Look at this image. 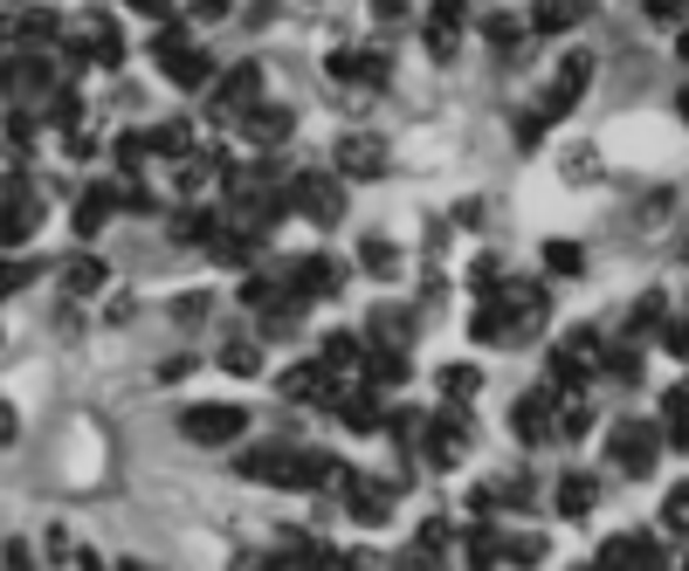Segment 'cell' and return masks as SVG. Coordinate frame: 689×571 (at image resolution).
Masks as SVG:
<instances>
[{
  "mask_svg": "<svg viewBox=\"0 0 689 571\" xmlns=\"http://www.w3.org/2000/svg\"><path fill=\"white\" fill-rule=\"evenodd\" d=\"M586 76H593V56H586V48H573V56L552 69V97H545V111H538V117H566L573 103L586 97Z\"/></svg>",
  "mask_w": 689,
  "mask_h": 571,
  "instance_id": "obj_4",
  "label": "cell"
},
{
  "mask_svg": "<svg viewBox=\"0 0 689 571\" xmlns=\"http://www.w3.org/2000/svg\"><path fill=\"white\" fill-rule=\"evenodd\" d=\"M14 434H21V421H14L8 406H0V440H14Z\"/></svg>",
  "mask_w": 689,
  "mask_h": 571,
  "instance_id": "obj_37",
  "label": "cell"
},
{
  "mask_svg": "<svg viewBox=\"0 0 689 571\" xmlns=\"http://www.w3.org/2000/svg\"><path fill=\"white\" fill-rule=\"evenodd\" d=\"M35 221H42V193L29 187V179H14V193H8V206H0V242H29L35 235Z\"/></svg>",
  "mask_w": 689,
  "mask_h": 571,
  "instance_id": "obj_7",
  "label": "cell"
},
{
  "mask_svg": "<svg viewBox=\"0 0 689 571\" xmlns=\"http://www.w3.org/2000/svg\"><path fill=\"white\" fill-rule=\"evenodd\" d=\"M359 358H366L359 331H331V337H324V358H318V366H324V372H338V366H359Z\"/></svg>",
  "mask_w": 689,
  "mask_h": 571,
  "instance_id": "obj_14",
  "label": "cell"
},
{
  "mask_svg": "<svg viewBox=\"0 0 689 571\" xmlns=\"http://www.w3.org/2000/svg\"><path fill=\"white\" fill-rule=\"evenodd\" d=\"M21 282H29V269H21V262H0V296L21 290Z\"/></svg>",
  "mask_w": 689,
  "mask_h": 571,
  "instance_id": "obj_34",
  "label": "cell"
},
{
  "mask_svg": "<svg viewBox=\"0 0 689 571\" xmlns=\"http://www.w3.org/2000/svg\"><path fill=\"white\" fill-rule=\"evenodd\" d=\"M118 200H124V193H111V187H90L84 200H76V235H84V242H90V235H97V227H104V221H111V206H118Z\"/></svg>",
  "mask_w": 689,
  "mask_h": 571,
  "instance_id": "obj_12",
  "label": "cell"
},
{
  "mask_svg": "<svg viewBox=\"0 0 689 571\" xmlns=\"http://www.w3.org/2000/svg\"><path fill=\"white\" fill-rule=\"evenodd\" d=\"M173 317H187V324H193V317H208V296H200V290L180 296V303H173Z\"/></svg>",
  "mask_w": 689,
  "mask_h": 571,
  "instance_id": "obj_31",
  "label": "cell"
},
{
  "mask_svg": "<svg viewBox=\"0 0 689 571\" xmlns=\"http://www.w3.org/2000/svg\"><path fill=\"white\" fill-rule=\"evenodd\" d=\"M145 159V138H118V166H138Z\"/></svg>",
  "mask_w": 689,
  "mask_h": 571,
  "instance_id": "obj_35",
  "label": "cell"
},
{
  "mask_svg": "<svg viewBox=\"0 0 689 571\" xmlns=\"http://www.w3.org/2000/svg\"><path fill=\"white\" fill-rule=\"evenodd\" d=\"M242 475L248 482H284V489H318V482H338V461L318 455V448H284V440H263V448L242 455Z\"/></svg>",
  "mask_w": 689,
  "mask_h": 571,
  "instance_id": "obj_1",
  "label": "cell"
},
{
  "mask_svg": "<svg viewBox=\"0 0 689 571\" xmlns=\"http://www.w3.org/2000/svg\"><path fill=\"white\" fill-rule=\"evenodd\" d=\"M579 8H586V0H538V8H531V29H545V35H566Z\"/></svg>",
  "mask_w": 689,
  "mask_h": 571,
  "instance_id": "obj_15",
  "label": "cell"
},
{
  "mask_svg": "<svg viewBox=\"0 0 689 571\" xmlns=\"http://www.w3.org/2000/svg\"><path fill=\"white\" fill-rule=\"evenodd\" d=\"M242 138L248 145H284L290 138V111L284 103H248L242 111Z\"/></svg>",
  "mask_w": 689,
  "mask_h": 571,
  "instance_id": "obj_8",
  "label": "cell"
},
{
  "mask_svg": "<svg viewBox=\"0 0 689 571\" xmlns=\"http://www.w3.org/2000/svg\"><path fill=\"white\" fill-rule=\"evenodd\" d=\"M63 282H69V290H84V296H90L97 282H104V262H90V255H84V262H69V276H63Z\"/></svg>",
  "mask_w": 689,
  "mask_h": 571,
  "instance_id": "obj_26",
  "label": "cell"
},
{
  "mask_svg": "<svg viewBox=\"0 0 689 571\" xmlns=\"http://www.w3.org/2000/svg\"><path fill=\"white\" fill-rule=\"evenodd\" d=\"M21 42H56V14H48V8L21 14Z\"/></svg>",
  "mask_w": 689,
  "mask_h": 571,
  "instance_id": "obj_25",
  "label": "cell"
},
{
  "mask_svg": "<svg viewBox=\"0 0 689 571\" xmlns=\"http://www.w3.org/2000/svg\"><path fill=\"white\" fill-rule=\"evenodd\" d=\"M648 8H655L662 29H676V21H682V0H648Z\"/></svg>",
  "mask_w": 689,
  "mask_h": 571,
  "instance_id": "obj_33",
  "label": "cell"
},
{
  "mask_svg": "<svg viewBox=\"0 0 689 571\" xmlns=\"http://www.w3.org/2000/svg\"><path fill=\"white\" fill-rule=\"evenodd\" d=\"M284 393H290V400H324V393H331V372H324V366H297V372L284 379Z\"/></svg>",
  "mask_w": 689,
  "mask_h": 571,
  "instance_id": "obj_16",
  "label": "cell"
},
{
  "mask_svg": "<svg viewBox=\"0 0 689 571\" xmlns=\"http://www.w3.org/2000/svg\"><path fill=\"white\" fill-rule=\"evenodd\" d=\"M284 206H297V214H311L318 227H338L345 221V187L324 172H303L297 187H284Z\"/></svg>",
  "mask_w": 689,
  "mask_h": 571,
  "instance_id": "obj_2",
  "label": "cell"
},
{
  "mask_svg": "<svg viewBox=\"0 0 689 571\" xmlns=\"http://www.w3.org/2000/svg\"><path fill=\"white\" fill-rule=\"evenodd\" d=\"M387 166H393V152L379 145L373 132H345V138H338V172H345V179H379Z\"/></svg>",
  "mask_w": 689,
  "mask_h": 571,
  "instance_id": "obj_5",
  "label": "cell"
},
{
  "mask_svg": "<svg viewBox=\"0 0 689 571\" xmlns=\"http://www.w3.org/2000/svg\"><path fill=\"white\" fill-rule=\"evenodd\" d=\"M248 427V406H187L180 413V434L200 440V448H221V440H235Z\"/></svg>",
  "mask_w": 689,
  "mask_h": 571,
  "instance_id": "obj_3",
  "label": "cell"
},
{
  "mask_svg": "<svg viewBox=\"0 0 689 571\" xmlns=\"http://www.w3.org/2000/svg\"><path fill=\"white\" fill-rule=\"evenodd\" d=\"M552 372L558 379H586V372H593V331H573L566 345L552 351Z\"/></svg>",
  "mask_w": 689,
  "mask_h": 571,
  "instance_id": "obj_10",
  "label": "cell"
},
{
  "mask_svg": "<svg viewBox=\"0 0 689 571\" xmlns=\"http://www.w3.org/2000/svg\"><path fill=\"white\" fill-rule=\"evenodd\" d=\"M208 69H214V63L200 56V48H187V56H173V63H166V76H173L180 90H200V83H208Z\"/></svg>",
  "mask_w": 689,
  "mask_h": 571,
  "instance_id": "obj_17",
  "label": "cell"
},
{
  "mask_svg": "<svg viewBox=\"0 0 689 571\" xmlns=\"http://www.w3.org/2000/svg\"><path fill=\"white\" fill-rule=\"evenodd\" d=\"M593 496H600L593 475H566V482H558V510H566V516H586V510H593Z\"/></svg>",
  "mask_w": 689,
  "mask_h": 571,
  "instance_id": "obj_18",
  "label": "cell"
},
{
  "mask_svg": "<svg viewBox=\"0 0 689 571\" xmlns=\"http://www.w3.org/2000/svg\"><path fill=\"white\" fill-rule=\"evenodd\" d=\"M132 8H138V14H166V0H132Z\"/></svg>",
  "mask_w": 689,
  "mask_h": 571,
  "instance_id": "obj_38",
  "label": "cell"
},
{
  "mask_svg": "<svg viewBox=\"0 0 689 571\" xmlns=\"http://www.w3.org/2000/svg\"><path fill=\"white\" fill-rule=\"evenodd\" d=\"M600 571H662V558L648 551L642 537H614V544L600 551Z\"/></svg>",
  "mask_w": 689,
  "mask_h": 571,
  "instance_id": "obj_9",
  "label": "cell"
},
{
  "mask_svg": "<svg viewBox=\"0 0 689 571\" xmlns=\"http://www.w3.org/2000/svg\"><path fill=\"white\" fill-rule=\"evenodd\" d=\"M607 455H614L627 475H648V461H655V427H642V421H621L614 434H607Z\"/></svg>",
  "mask_w": 689,
  "mask_h": 571,
  "instance_id": "obj_6",
  "label": "cell"
},
{
  "mask_svg": "<svg viewBox=\"0 0 689 571\" xmlns=\"http://www.w3.org/2000/svg\"><path fill=\"white\" fill-rule=\"evenodd\" d=\"M193 138H187V124H159V132L145 138V152H187Z\"/></svg>",
  "mask_w": 689,
  "mask_h": 571,
  "instance_id": "obj_27",
  "label": "cell"
},
{
  "mask_svg": "<svg viewBox=\"0 0 689 571\" xmlns=\"http://www.w3.org/2000/svg\"><path fill=\"white\" fill-rule=\"evenodd\" d=\"M490 42H518V21H510V14H490Z\"/></svg>",
  "mask_w": 689,
  "mask_h": 571,
  "instance_id": "obj_36",
  "label": "cell"
},
{
  "mask_svg": "<svg viewBox=\"0 0 689 571\" xmlns=\"http://www.w3.org/2000/svg\"><path fill=\"white\" fill-rule=\"evenodd\" d=\"M476 385H482V372H476V366H448V372H442V393H448V400H469Z\"/></svg>",
  "mask_w": 689,
  "mask_h": 571,
  "instance_id": "obj_23",
  "label": "cell"
},
{
  "mask_svg": "<svg viewBox=\"0 0 689 571\" xmlns=\"http://www.w3.org/2000/svg\"><path fill=\"white\" fill-rule=\"evenodd\" d=\"M338 421H345L352 434H373V427H379V400H373V393H352V400L338 406Z\"/></svg>",
  "mask_w": 689,
  "mask_h": 571,
  "instance_id": "obj_20",
  "label": "cell"
},
{
  "mask_svg": "<svg viewBox=\"0 0 689 571\" xmlns=\"http://www.w3.org/2000/svg\"><path fill=\"white\" fill-rule=\"evenodd\" d=\"M359 262H366V276H400V255H393V242H387V235H366Z\"/></svg>",
  "mask_w": 689,
  "mask_h": 571,
  "instance_id": "obj_19",
  "label": "cell"
},
{
  "mask_svg": "<svg viewBox=\"0 0 689 571\" xmlns=\"http://www.w3.org/2000/svg\"><path fill=\"white\" fill-rule=\"evenodd\" d=\"M552 421H558V413H552V400H545V393H524V400H518V413H510V427H518L524 440H545V434H552Z\"/></svg>",
  "mask_w": 689,
  "mask_h": 571,
  "instance_id": "obj_11",
  "label": "cell"
},
{
  "mask_svg": "<svg viewBox=\"0 0 689 571\" xmlns=\"http://www.w3.org/2000/svg\"><path fill=\"white\" fill-rule=\"evenodd\" d=\"M545 269H552V276H579V269H586V255H579L573 242H552V248H545Z\"/></svg>",
  "mask_w": 689,
  "mask_h": 571,
  "instance_id": "obj_22",
  "label": "cell"
},
{
  "mask_svg": "<svg viewBox=\"0 0 689 571\" xmlns=\"http://www.w3.org/2000/svg\"><path fill=\"white\" fill-rule=\"evenodd\" d=\"M255 90H263V69H255V63H235L214 103H221V111H227V103H242V111H248V103H255Z\"/></svg>",
  "mask_w": 689,
  "mask_h": 571,
  "instance_id": "obj_13",
  "label": "cell"
},
{
  "mask_svg": "<svg viewBox=\"0 0 689 571\" xmlns=\"http://www.w3.org/2000/svg\"><path fill=\"white\" fill-rule=\"evenodd\" d=\"M503 558H510V564H538V558H545V537H510Z\"/></svg>",
  "mask_w": 689,
  "mask_h": 571,
  "instance_id": "obj_28",
  "label": "cell"
},
{
  "mask_svg": "<svg viewBox=\"0 0 689 571\" xmlns=\"http://www.w3.org/2000/svg\"><path fill=\"white\" fill-rule=\"evenodd\" d=\"M682 406H689V400H682V385H676V393H669V400H662V434H669V440H676V448H682V421H689V413H682Z\"/></svg>",
  "mask_w": 689,
  "mask_h": 571,
  "instance_id": "obj_24",
  "label": "cell"
},
{
  "mask_svg": "<svg viewBox=\"0 0 689 571\" xmlns=\"http://www.w3.org/2000/svg\"><path fill=\"white\" fill-rule=\"evenodd\" d=\"M359 366L373 372V385H400L407 379V351H373V358H359Z\"/></svg>",
  "mask_w": 689,
  "mask_h": 571,
  "instance_id": "obj_21",
  "label": "cell"
},
{
  "mask_svg": "<svg viewBox=\"0 0 689 571\" xmlns=\"http://www.w3.org/2000/svg\"><path fill=\"white\" fill-rule=\"evenodd\" d=\"M118 571H152V564H118Z\"/></svg>",
  "mask_w": 689,
  "mask_h": 571,
  "instance_id": "obj_39",
  "label": "cell"
},
{
  "mask_svg": "<svg viewBox=\"0 0 689 571\" xmlns=\"http://www.w3.org/2000/svg\"><path fill=\"white\" fill-rule=\"evenodd\" d=\"M682 510H689V496H682V489H676V496H669V503H662V524H669V530H682Z\"/></svg>",
  "mask_w": 689,
  "mask_h": 571,
  "instance_id": "obj_32",
  "label": "cell"
},
{
  "mask_svg": "<svg viewBox=\"0 0 689 571\" xmlns=\"http://www.w3.org/2000/svg\"><path fill=\"white\" fill-rule=\"evenodd\" d=\"M497 551H503V544H497L490 530H476V537H469V564H476V571H490V564H497Z\"/></svg>",
  "mask_w": 689,
  "mask_h": 571,
  "instance_id": "obj_29",
  "label": "cell"
},
{
  "mask_svg": "<svg viewBox=\"0 0 689 571\" xmlns=\"http://www.w3.org/2000/svg\"><path fill=\"white\" fill-rule=\"evenodd\" d=\"M221 366H227V372H255V366H263V358H255L248 345H227V351H221Z\"/></svg>",
  "mask_w": 689,
  "mask_h": 571,
  "instance_id": "obj_30",
  "label": "cell"
}]
</instances>
